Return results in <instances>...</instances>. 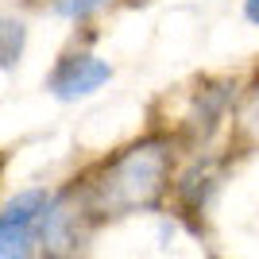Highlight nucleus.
I'll return each mask as SVG.
<instances>
[{"label":"nucleus","instance_id":"1","mask_svg":"<svg viewBox=\"0 0 259 259\" xmlns=\"http://www.w3.org/2000/svg\"><path fill=\"white\" fill-rule=\"evenodd\" d=\"M166 174H170V155H166V147L155 143V140L136 143V147H128L120 159L108 162L105 174L89 186L85 209L89 213H101V217L143 209L162 194Z\"/></svg>","mask_w":259,"mask_h":259},{"label":"nucleus","instance_id":"2","mask_svg":"<svg viewBox=\"0 0 259 259\" xmlns=\"http://www.w3.org/2000/svg\"><path fill=\"white\" fill-rule=\"evenodd\" d=\"M51 194L47 190H20L0 209V259H31L39 248V221H43Z\"/></svg>","mask_w":259,"mask_h":259},{"label":"nucleus","instance_id":"3","mask_svg":"<svg viewBox=\"0 0 259 259\" xmlns=\"http://www.w3.org/2000/svg\"><path fill=\"white\" fill-rule=\"evenodd\" d=\"M108 77H112V66L101 62L97 54H66L51 70L47 89H51V97H58V101H81V97H89V93H97Z\"/></svg>","mask_w":259,"mask_h":259},{"label":"nucleus","instance_id":"4","mask_svg":"<svg viewBox=\"0 0 259 259\" xmlns=\"http://www.w3.org/2000/svg\"><path fill=\"white\" fill-rule=\"evenodd\" d=\"M23 23L16 20H0V66L8 70V66H16L20 62V54H23Z\"/></svg>","mask_w":259,"mask_h":259},{"label":"nucleus","instance_id":"5","mask_svg":"<svg viewBox=\"0 0 259 259\" xmlns=\"http://www.w3.org/2000/svg\"><path fill=\"white\" fill-rule=\"evenodd\" d=\"M108 0H51V12L62 20H89L97 8H105Z\"/></svg>","mask_w":259,"mask_h":259},{"label":"nucleus","instance_id":"6","mask_svg":"<svg viewBox=\"0 0 259 259\" xmlns=\"http://www.w3.org/2000/svg\"><path fill=\"white\" fill-rule=\"evenodd\" d=\"M244 16L259 27V0H244Z\"/></svg>","mask_w":259,"mask_h":259}]
</instances>
